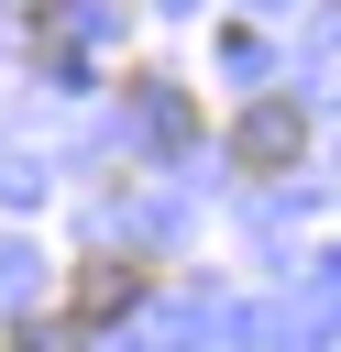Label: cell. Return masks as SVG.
Segmentation results:
<instances>
[{"label":"cell","mask_w":341,"mask_h":352,"mask_svg":"<svg viewBox=\"0 0 341 352\" xmlns=\"http://www.w3.org/2000/svg\"><path fill=\"white\" fill-rule=\"evenodd\" d=\"M143 286H154L143 253H77V264H66V319H55V330H66V341H99L121 308H143Z\"/></svg>","instance_id":"cell-1"},{"label":"cell","mask_w":341,"mask_h":352,"mask_svg":"<svg viewBox=\"0 0 341 352\" xmlns=\"http://www.w3.org/2000/svg\"><path fill=\"white\" fill-rule=\"evenodd\" d=\"M297 154H308V110H297V99H253V110L231 121V165H242V176H286Z\"/></svg>","instance_id":"cell-2"},{"label":"cell","mask_w":341,"mask_h":352,"mask_svg":"<svg viewBox=\"0 0 341 352\" xmlns=\"http://www.w3.org/2000/svg\"><path fill=\"white\" fill-rule=\"evenodd\" d=\"M132 99L154 110V132H165V143H198V110H187V99L165 88V77H132Z\"/></svg>","instance_id":"cell-3"}]
</instances>
